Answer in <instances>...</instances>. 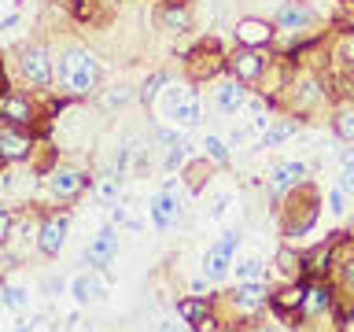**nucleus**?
Wrapping results in <instances>:
<instances>
[{
  "instance_id": "f257e3e1",
  "label": "nucleus",
  "mask_w": 354,
  "mask_h": 332,
  "mask_svg": "<svg viewBox=\"0 0 354 332\" xmlns=\"http://www.w3.org/2000/svg\"><path fill=\"white\" fill-rule=\"evenodd\" d=\"M59 82H63V89H71V93H88V89L96 85V59L82 48L71 52L59 63Z\"/></svg>"
},
{
  "instance_id": "f03ea898",
  "label": "nucleus",
  "mask_w": 354,
  "mask_h": 332,
  "mask_svg": "<svg viewBox=\"0 0 354 332\" xmlns=\"http://www.w3.org/2000/svg\"><path fill=\"white\" fill-rule=\"evenodd\" d=\"M236 243H240L236 232H225V237H221V243H214V248L207 251V277H210V281H221V277L229 273V266H232V251H236Z\"/></svg>"
},
{
  "instance_id": "7ed1b4c3",
  "label": "nucleus",
  "mask_w": 354,
  "mask_h": 332,
  "mask_svg": "<svg viewBox=\"0 0 354 332\" xmlns=\"http://www.w3.org/2000/svg\"><path fill=\"white\" fill-rule=\"evenodd\" d=\"M115 251H118V237H115V229H104V232H96V240L85 248V262H93V266H107L111 259H115Z\"/></svg>"
},
{
  "instance_id": "20e7f679",
  "label": "nucleus",
  "mask_w": 354,
  "mask_h": 332,
  "mask_svg": "<svg viewBox=\"0 0 354 332\" xmlns=\"http://www.w3.org/2000/svg\"><path fill=\"white\" fill-rule=\"evenodd\" d=\"M22 74H26L33 85H48V77H52L48 52H44V48H30L26 55H22Z\"/></svg>"
},
{
  "instance_id": "39448f33",
  "label": "nucleus",
  "mask_w": 354,
  "mask_h": 332,
  "mask_svg": "<svg viewBox=\"0 0 354 332\" xmlns=\"http://www.w3.org/2000/svg\"><path fill=\"white\" fill-rule=\"evenodd\" d=\"M151 210V221H155V229H170L174 221H177V214H181V207H177V196L166 188L162 196H155V203L148 207Z\"/></svg>"
},
{
  "instance_id": "423d86ee",
  "label": "nucleus",
  "mask_w": 354,
  "mask_h": 332,
  "mask_svg": "<svg viewBox=\"0 0 354 332\" xmlns=\"http://www.w3.org/2000/svg\"><path fill=\"white\" fill-rule=\"evenodd\" d=\"M214 100H218V107L225 111V115H236V111L243 107V100H248V93H243V85L236 82V77H229V82L218 85Z\"/></svg>"
},
{
  "instance_id": "0eeeda50",
  "label": "nucleus",
  "mask_w": 354,
  "mask_h": 332,
  "mask_svg": "<svg viewBox=\"0 0 354 332\" xmlns=\"http://www.w3.org/2000/svg\"><path fill=\"white\" fill-rule=\"evenodd\" d=\"M170 115L177 122H196L199 118V100L188 93V89H174V96H170Z\"/></svg>"
},
{
  "instance_id": "6e6552de",
  "label": "nucleus",
  "mask_w": 354,
  "mask_h": 332,
  "mask_svg": "<svg viewBox=\"0 0 354 332\" xmlns=\"http://www.w3.org/2000/svg\"><path fill=\"white\" fill-rule=\"evenodd\" d=\"M63 240H66V218H52V221H44V229H41V251L44 255H59L63 248Z\"/></svg>"
},
{
  "instance_id": "1a4fd4ad",
  "label": "nucleus",
  "mask_w": 354,
  "mask_h": 332,
  "mask_svg": "<svg viewBox=\"0 0 354 332\" xmlns=\"http://www.w3.org/2000/svg\"><path fill=\"white\" fill-rule=\"evenodd\" d=\"M236 37L254 48V44H266V41L273 37V26H270V22H262V19H243L240 26H236Z\"/></svg>"
},
{
  "instance_id": "9d476101",
  "label": "nucleus",
  "mask_w": 354,
  "mask_h": 332,
  "mask_svg": "<svg viewBox=\"0 0 354 332\" xmlns=\"http://www.w3.org/2000/svg\"><path fill=\"white\" fill-rule=\"evenodd\" d=\"M303 174H306V166H303V163H281V166L273 170L270 185L277 188V192H284V188H292L295 181H303Z\"/></svg>"
},
{
  "instance_id": "9b49d317",
  "label": "nucleus",
  "mask_w": 354,
  "mask_h": 332,
  "mask_svg": "<svg viewBox=\"0 0 354 332\" xmlns=\"http://www.w3.org/2000/svg\"><path fill=\"white\" fill-rule=\"evenodd\" d=\"M236 306L240 310H259L262 303H266V288H262V281H248V284H240L236 288Z\"/></svg>"
},
{
  "instance_id": "f8f14e48",
  "label": "nucleus",
  "mask_w": 354,
  "mask_h": 332,
  "mask_svg": "<svg viewBox=\"0 0 354 332\" xmlns=\"http://www.w3.org/2000/svg\"><path fill=\"white\" fill-rule=\"evenodd\" d=\"M277 22H281L284 30H303L314 22V15H310V8H303V4H288V8H281V19Z\"/></svg>"
},
{
  "instance_id": "ddd939ff",
  "label": "nucleus",
  "mask_w": 354,
  "mask_h": 332,
  "mask_svg": "<svg viewBox=\"0 0 354 332\" xmlns=\"http://www.w3.org/2000/svg\"><path fill=\"white\" fill-rule=\"evenodd\" d=\"M82 185H85V177L74 174V170H59L52 177V192L55 196H77V192H82Z\"/></svg>"
},
{
  "instance_id": "4468645a",
  "label": "nucleus",
  "mask_w": 354,
  "mask_h": 332,
  "mask_svg": "<svg viewBox=\"0 0 354 332\" xmlns=\"http://www.w3.org/2000/svg\"><path fill=\"white\" fill-rule=\"evenodd\" d=\"M0 148H4V155H8L11 163H15V159H22V155L30 151V140L19 137L15 129H4V133H0Z\"/></svg>"
},
{
  "instance_id": "2eb2a0df",
  "label": "nucleus",
  "mask_w": 354,
  "mask_h": 332,
  "mask_svg": "<svg viewBox=\"0 0 354 332\" xmlns=\"http://www.w3.org/2000/svg\"><path fill=\"white\" fill-rule=\"evenodd\" d=\"M74 299L77 303H88V299H104V284L96 281V277H77L74 281Z\"/></svg>"
},
{
  "instance_id": "dca6fc26",
  "label": "nucleus",
  "mask_w": 354,
  "mask_h": 332,
  "mask_svg": "<svg viewBox=\"0 0 354 332\" xmlns=\"http://www.w3.org/2000/svg\"><path fill=\"white\" fill-rule=\"evenodd\" d=\"M177 314H181L185 321H196V325H203V321H207V303H203V299H185V303L177 306Z\"/></svg>"
},
{
  "instance_id": "f3484780",
  "label": "nucleus",
  "mask_w": 354,
  "mask_h": 332,
  "mask_svg": "<svg viewBox=\"0 0 354 332\" xmlns=\"http://www.w3.org/2000/svg\"><path fill=\"white\" fill-rule=\"evenodd\" d=\"M262 273H266L262 259H243V262L236 266V281H240V284H248V281H262Z\"/></svg>"
},
{
  "instance_id": "a211bd4d",
  "label": "nucleus",
  "mask_w": 354,
  "mask_h": 332,
  "mask_svg": "<svg viewBox=\"0 0 354 332\" xmlns=\"http://www.w3.org/2000/svg\"><path fill=\"white\" fill-rule=\"evenodd\" d=\"M328 303H332V299H328L325 288H310L306 299H303V310H306V314H321V310H328Z\"/></svg>"
},
{
  "instance_id": "6ab92c4d",
  "label": "nucleus",
  "mask_w": 354,
  "mask_h": 332,
  "mask_svg": "<svg viewBox=\"0 0 354 332\" xmlns=\"http://www.w3.org/2000/svg\"><path fill=\"white\" fill-rule=\"evenodd\" d=\"M4 118H8V122H30V107L22 104L19 96H8V100H4Z\"/></svg>"
},
{
  "instance_id": "aec40b11",
  "label": "nucleus",
  "mask_w": 354,
  "mask_h": 332,
  "mask_svg": "<svg viewBox=\"0 0 354 332\" xmlns=\"http://www.w3.org/2000/svg\"><path fill=\"white\" fill-rule=\"evenodd\" d=\"M259 71H262V59H259L254 52H243V55H236V74H240V77H254Z\"/></svg>"
},
{
  "instance_id": "412c9836",
  "label": "nucleus",
  "mask_w": 354,
  "mask_h": 332,
  "mask_svg": "<svg viewBox=\"0 0 354 332\" xmlns=\"http://www.w3.org/2000/svg\"><path fill=\"white\" fill-rule=\"evenodd\" d=\"M292 133H295V122H281V126H273L262 137V148H273V144H281L284 137H292Z\"/></svg>"
},
{
  "instance_id": "4be33fe9",
  "label": "nucleus",
  "mask_w": 354,
  "mask_h": 332,
  "mask_svg": "<svg viewBox=\"0 0 354 332\" xmlns=\"http://www.w3.org/2000/svg\"><path fill=\"white\" fill-rule=\"evenodd\" d=\"M336 133L343 140H354V111H339V118H336Z\"/></svg>"
},
{
  "instance_id": "5701e85b",
  "label": "nucleus",
  "mask_w": 354,
  "mask_h": 332,
  "mask_svg": "<svg viewBox=\"0 0 354 332\" xmlns=\"http://www.w3.org/2000/svg\"><path fill=\"white\" fill-rule=\"evenodd\" d=\"M328 210H332V214H343V210H347V188H332V192H328Z\"/></svg>"
},
{
  "instance_id": "b1692460",
  "label": "nucleus",
  "mask_w": 354,
  "mask_h": 332,
  "mask_svg": "<svg viewBox=\"0 0 354 332\" xmlns=\"http://www.w3.org/2000/svg\"><path fill=\"white\" fill-rule=\"evenodd\" d=\"M4 303H8L11 310H22V306H26V292H22V288H15V284H8V288H4Z\"/></svg>"
},
{
  "instance_id": "393cba45",
  "label": "nucleus",
  "mask_w": 354,
  "mask_h": 332,
  "mask_svg": "<svg viewBox=\"0 0 354 332\" xmlns=\"http://www.w3.org/2000/svg\"><path fill=\"white\" fill-rule=\"evenodd\" d=\"M203 148L210 151V159H218V163H225V159H229V151H225V144H221L218 137H207V140H203Z\"/></svg>"
},
{
  "instance_id": "a878e982",
  "label": "nucleus",
  "mask_w": 354,
  "mask_h": 332,
  "mask_svg": "<svg viewBox=\"0 0 354 332\" xmlns=\"http://www.w3.org/2000/svg\"><path fill=\"white\" fill-rule=\"evenodd\" d=\"M177 163H185V144H177V148H174L170 155H166V170H174Z\"/></svg>"
},
{
  "instance_id": "bb28decb",
  "label": "nucleus",
  "mask_w": 354,
  "mask_h": 332,
  "mask_svg": "<svg viewBox=\"0 0 354 332\" xmlns=\"http://www.w3.org/2000/svg\"><path fill=\"white\" fill-rule=\"evenodd\" d=\"M166 22H170V26H185L188 15H185V11H170V15H166Z\"/></svg>"
},
{
  "instance_id": "cd10ccee",
  "label": "nucleus",
  "mask_w": 354,
  "mask_h": 332,
  "mask_svg": "<svg viewBox=\"0 0 354 332\" xmlns=\"http://www.w3.org/2000/svg\"><path fill=\"white\" fill-rule=\"evenodd\" d=\"M339 185L347 188V192H354V170H343V177H339Z\"/></svg>"
},
{
  "instance_id": "c85d7f7f",
  "label": "nucleus",
  "mask_w": 354,
  "mask_h": 332,
  "mask_svg": "<svg viewBox=\"0 0 354 332\" xmlns=\"http://www.w3.org/2000/svg\"><path fill=\"white\" fill-rule=\"evenodd\" d=\"M8 232H11V214L4 210V214H0V237H8Z\"/></svg>"
},
{
  "instance_id": "c756f323",
  "label": "nucleus",
  "mask_w": 354,
  "mask_h": 332,
  "mask_svg": "<svg viewBox=\"0 0 354 332\" xmlns=\"http://www.w3.org/2000/svg\"><path fill=\"white\" fill-rule=\"evenodd\" d=\"M343 170H354V148H351L347 155H343Z\"/></svg>"
},
{
  "instance_id": "7c9ffc66",
  "label": "nucleus",
  "mask_w": 354,
  "mask_h": 332,
  "mask_svg": "<svg viewBox=\"0 0 354 332\" xmlns=\"http://www.w3.org/2000/svg\"><path fill=\"white\" fill-rule=\"evenodd\" d=\"M159 332H181V325H174V321H162Z\"/></svg>"
},
{
  "instance_id": "2f4dec72",
  "label": "nucleus",
  "mask_w": 354,
  "mask_h": 332,
  "mask_svg": "<svg viewBox=\"0 0 354 332\" xmlns=\"http://www.w3.org/2000/svg\"><path fill=\"white\" fill-rule=\"evenodd\" d=\"M347 284H354V262L347 266Z\"/></svg>"
},
{
  "instance_id": "473e14b6",
  "label": "nucleus",
  "mask_w": 354,
  "mask_h": 332,
  "mask_svg": "<svg viewBox=\"0 0 354 332\" xmlns=\"http://www.w3.org/2000/svg\"><path fill=\"white\" fill-rule=\"evenodd\" d=\"M15 332H30V325H19V329H15Z\"/></svg>"
},
{
  "instance_id": "72a5a7b5",
  "label": "nucleus",
  "mask_w": 354,
  "mask_h": 332,
  "mask_svg": "<svg viewBox=\"0 0 354 332\" xmlns=\"http://www.w3.org/2000/svg\"><path fill=\"white\" fill-rule=\"evenodd\" d=\"M266 332H277V329H266Z\"/></svg>"
},
{
  "instance_id": "f704fd0d",
  "label": "nucleus",
  "mask_w": 354,
  "mask_h": 332,
  "mask_svg": "<svg viewBox=\"0 0 354 332\" xmlns=\"http://www.w3.org/2000/svg\"><path fill=\"white\" fill-rule=\"evenodd\" d=\"M351 325H354V314H351Z\"/></svg>"
}]
</instances>
